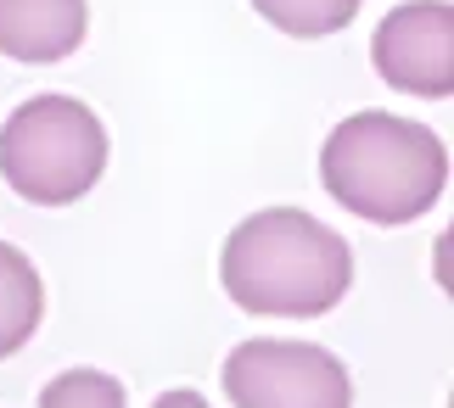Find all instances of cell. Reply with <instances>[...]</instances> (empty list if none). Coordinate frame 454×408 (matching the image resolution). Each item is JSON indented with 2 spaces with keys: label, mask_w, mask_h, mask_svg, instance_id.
Listing matches in <instances>:
<instances>
[{
  "label": "cell",
  "mask_w": 454,
  "mask_h": 408,
  "mask_svg": "<svg viewBox=\"0 0 454 408\" xmlns=\"http://www.w3.org/2000/svg\"><path fill=\"white\" fill-rule=\"evenodd\" d=\"M219 280L253 319H320L354 286V252L303 207H258L224 235Z\"/></svg>",
  "instance_id": "6da1fadb"
},
{
  "label": "cell",
  "mask_w": 454,
  "mask_h": 408,
  "mask_svg": "<svg viewBox=\"0 0 454 408\" xmlns=\"http://www.w3.org/2000/svg\"><path fill=\"white\" fill-rule=\"evenodd\" d=\"M320 180L354 219L393 229V224H410L443 202L449 151L415 118L354 112L325 135Z\"/></svg>",
  "instance_id": "7a4b0ae2"
},
{
  "label": "cell",
  "mask_w": 454,
  "mask_h": 408,
  "mask_svg": "<svg viewBox=\"0 0 454 408\" xmlns=\"http://www.w3.org/2000/svg\"><path fill=\"white\" fill-rule=\"evenodd\" d=\"M107 173V129L74 96H28L0 129V180L34 207H67Z\"/></svg>",
  "instance_id": "3957f363"
},
{
  "label": "cell",
  "mask_w": 454,
  "mask_h": 408,
  "mask_svg": "<svg viewBox=\"0 0 454 408\" xmlns=\"http://www.w3.org/2000/svg\"><path fill=\"white\" fill-rule=\"evenodd\" d=\"M231 408H354V381L337 352L286 335H253L224 358Z\"/></svg>",
  "instance_id": "277c9868"
},
{
  "label": "cell",
  "mask_w": 454,
  "mask_h": 408,
  "mask_svg": "<svg viewBox=\"0 0 454 408\" xmlns=\"http://www.w3.org/2000/svg\"><path fill=\"white\" fill-rule=\"evenodd\" d=\"M376 73L404 96L443 101L454 90V6L449 0H410L381 17L371 40Z\"/></svg>",
  "instance_id": "5b68a950"
},
{
  "label": "cell",
  "mask_w": 454,
  "mask_h": 408,
  "mask_svg": "<svg viewBox=\"0 0 454 408\" xmlns=\"http://www.w3.org/2000/svg\"><path fill=\"white\" fill-rule=\"evenodd\" d=\"M90 6L84 0H0V57L62 62L84 45Z\"/></svg>",
  "instance_id": "8992f818"
},
{
  "label": "cell",
  "mask_w": 454,
  "mask_h": 408,
  "mask_svg": "<svg viewBox=\"0 0 454 408\" xmlns=\"http://www.w3.org/2000/svg\"><path fill=\"white\" fill-rule=\"evenodd\" d=\"M45 313V286L40 269L28 263V252H17L12 241H0V358L23 352L40 330Z\"/></svg>",
  "instance_id": "52a82bcc"
},
{
  "label": "cell",
  "mask_w": 454,
  "mask_h": 408,
  "mask_svg": "<svg viewBox=\"0 0 454 408\" xmlns=\"http://www.w3.org/2000/svg\"><path fill=\"white\" fill-rule=\"evenodd\" d=\"M359 6L364 0H253V12L292 40H325V34L354 23Z\"/></svg>",
  "instance_id": "ba28073f"
},
{
  "label": "cell",
  "mask_w": 454,
  "mask_h": 408,
  "mask_svg": "<svg viewBox=\"0 0 454 408\" xmlns=\"http://www.w3.org/2000/svg\"><path fill=\"white\" fill-rule=\"evenodd\" d=\"M40 408H124V381L107 369H62L45 381Z\"/></svg>",
  "instance_id": "9c48e42d"
},
{
  "label": "cell",
  "mask_w": 454,
  "mask_h": 408,
  "mask_svg": "<svg viewBox=\"0 0 454 408\" xmlns=\"http://www.w3.org/2000/svg\"><path fill=\"white\" fill-rule=\"evenodd\" d=\"M152 408H207V397H202V392H191V386H174V392H163Z\"/></svg>",
  "instance_id": "30bf717a"
}]
</instances>
